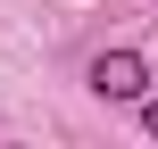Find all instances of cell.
<instances>
[{
    "label": "cell",
    "instance_id": "obj_2",
    "mask_svg": "<svg viewBox=\"0 0 158 149\" xmlns=\"http://www.w3.org/2000/svg\"><path fill=\"white\" fill-rule=\"evenodd\" d=\"M142 133H158V100H150V91H142Z\"/></svg>",
    "mask_w": 158,
    "mask_h": 149
},
{
    "label": "cell",
    "instance_id": "obj_1",
    "mask_svg": "<svg viewBox=\"0 0 158 149\" xmlns=\"http://www.w3.org/2000/svg\"><path fill=\"white\" fill-rule=\"evenodd\" d=\"M83 83H92L100 100H142V91H150V66H142V50H100V58L83 66Z\"/></svg>",
    "mask_w": 158,
    "mask_h": 149
}]
</instances>
